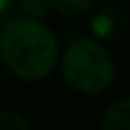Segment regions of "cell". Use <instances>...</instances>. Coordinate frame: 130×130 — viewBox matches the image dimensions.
I'll use <instances>...</instances> for the list:
<instances>
[{"label": "cell", "instance_id": "6da1fadb", "mask_svg": "<svg viewBox=\"0 0 130 130\" xmlns=\"http://www.w3.org/2000/svg\"><path fill=\"white\" fill-rule=\"evenodd\" d=\"M0 57L16 78L34 82L53 73L59 62V46L55 34L39 23V18L23 16L2 25Z\"/></svg>", "mask_w": 130, "mask_h": 130}, {"label": "cell", "instance_id": "7a4b0ae2", "mask_svg": "<svg viewBox=\"0 0 130 130\" xmlns=\"http://www.w3.org/2000/svg\"><path fill=\"white\" fill-rule=\"evenodd\" d=\"M62 71L73 89L89 96L107 91L117 75L110 53L91 39H78L66 48Z\"/></svg>", "mask_w": 130, "mask_h": 130}, {"label": "cell", "instance_id": "3957f363", "mask_svg": "<svg viewBox=\"0 0 130 130\" xmlns=\"http://www.w3.org/2000/svg\"><path fill=\"white\" fill-rule=\"evenodd\" d=\"M128 27V18L126 14L114 7V5H105L101 7L94 16H91V34L96 37V41H103V43H112L117 39L123 37Z\"/></svg>", "mask_w": 130, "mask_h": 130}, {"label": "cell", "instance_id": "277c9868", "mask_svg": "<svg viewBox=\"0 0 130 130\" xmlns=\"http://www.w3.org/2000/svg\"><path fill=\"white\" fill-rule=\"evenodd\" d=\"M101 130H130V98H121L105 110Z\"/></svg>", "mask_w": 130, "mask_h": 130}, {"label": "cell", "instance_id": "5b68a950", "mask_svg": "<svg viewBox=\"0 0 130 130\" xmlns=\"http://www.w3.org/2000/svg\"><path fill=\"white\" fill-rule=\"evenodd\" d=\"M91 5H94V0H50V7H55L64 16H78V14L87 11Z\"/></svg>", "mask_w": 130, "mask_h": 130}, {"label": "cell", "instance_id": "8992f818", "mask_svg": "<svg viewBox=\"0 0 130 130\" xmlns=\"http://www.w3.org/2000/svg\"><path fill=\"white\" fill-rule=\"evenodd\" d=\"M23 16L27 18H43L53 7H50V0H21L18 2Z\"/></svg>", "mask_w": 130, "mask_h": 130}, {"label": "cell", "instance_id": "52a82bcc", "mask_svg": "<svg viewBox=\"0 0 130 130\" xmlns=\"http://www.w3.org/2000/svg\"><path fill=\"white\" fill-rule=\"evenodd\" d=\"M0 130H32V128L21 114L11 112V110H0Z\"/></svg>", "mask_w": 130, "mask_h": 130}, {"label": "cell", "instance_id": "ba28073f", "mask_svg": "<svg viewBox=\"0 0 130 130\" xmlns=\"http://www.w3.org/2000/svg\"><path fill=\"white\" fill-rule=\"evenodd\" d=\"M16 2H18V0H0V18H5V16H9V14L14 11V7H16Z\"/></svg>", "mask_w": 130, "mask_h": 130}, {"label": "cell", "instance_id": "9c48e42d", "mask_svg": "<svg viewBox=\"0 0 130 130\" xmlns=\"http://www.w3.org/2000/svg\"><path fill=\"white\" fill-rule=\"evenodd\" d=\"M0 32H2V18H0Z\"/></svg>", "mask_w": 130, "mask_h": 130}]
</instances>
